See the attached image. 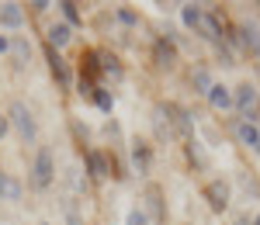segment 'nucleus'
<instances>
[{"mask_svg":"<svg viewBox=\"0 0 260 225\" xmlns=\"http://www.w3.org/2000/svg\"><path fill=\"white\" fill-rule=\"evenodd\" d=\"M11 125L18 128V135L24 139V142H31L35 132H39V128H35V115L28 111V104H21V101L11 104Z\"/></svg>","mask_w":260,"mask_h":225,"instance_id":"1","label":"nucleus"},{"mask_svg":"<svg viewBox=\"0 0 260 225\" xmlns=\"http://www.w3.org/2000/svg\"><path fill=\"white\" fill-rule=\"evenodd\" d=\"M52 177H56V163H52V153L49 149H39V156H35V166H31V184L45 191V187L52 184Z\"/></svg>","mask_w":260,"mask_h":225,"instance_id":"2","label":"nucleus"},{"mask_svg":"<svg viewBox=\"0 0 260 225\" xmlns=\"http://www.w3.org/2000/svg\"><path fill=\"white\" fill-rule=\"evenodd\" d=\"M163 115H167V122H170V132H174V139L180 135H191V115L177 107V104H163Z\"/></svg>","mask_w":260,"mask_h":225,"instance_id":"3","label":"nucleus"},{"mask_svg":"<svg viewBox=\"0 0 260 225\" xmlns=\"http://www.w3.org/2000/svg\"><path fill=\"white\" fill-rule=\"evenodd\" d=\"M128 156H132V170L136 173H149V166H153V149L146 139H132V149H128Z\"/></svg>","mask_w":260,"mask_h":225,"instance_id":"4","label":"nucleus"},{"mask_svg":"<svg viewBox=\"0 0 260 225\" xmlns=\"http://www.w3.org/2000/svg\"><path fill=\"white\" fill-rule=\"evenodd\" d=\"M205 201H208L212 211H225V205H229V184L225 180H212L205 187Z\"/></svg>","mask_w":260,"mask_h":225,"instance_id":"5","label":"nucleus"},{"mask_svg":"<svg viewBox=\"0 0 260 225\" xmlns=\"http://www.w3.org/2000/svg\"><path fill=\"white\" fill-rule=\"evenodd\" d=\"M233 104L240 107L243 115H246V122H250V118H253V107H260V104H257V90H253L250 83L236 87V94H233Z\"/></svg>","mask_w":260,"mask_h":225,"instance_id":"6","label":"nucleus"},{"mask_svg":"<svg viewBox=\"0 0 260 225\" xmlns=\"http://www.w3.org/2000/svg\"><path fill=\"white\" fill-rule=\"evenodd\" d=\"M198 31L201 39H208V42H219L222 39V21L215 18V14H208V11H201V18H198Z\"/></svg>","mask_w":260,"mask_h":225,"instance_id":"7","label":"nucleus"},{"mask_svg":"<svg viewBox=\"0 0 260 225\" xmlns=\"http://www.w3.org/2000/svg\"><path fill=\"white\" fill-rule=\"evenodd\" d=\"M236 139H240V145L257 149V153H260V128L253 122H240V125H236Z\"/></svg>","mask_w":260,"mask_h":225,"instance_id":"8","label":"nucleus"},{"mask_svg":"<svg viewBox=\"0 0 260 225\" xmlns=\"http://www.w3.org/2000/svg\"><path fill=\"white\" fill-rule=\"evenodd\" d=\"M153 59H156V66H160V69H174V66H177V49H174L170 42H156Z\"/></svg>","mask_w":260,"mask_h":225,"instance_id":"9","label":"nucleus"},{"mask_svg":"<svg viewBox=\"0 0 260 225\" xmlns=\"http://www.w3.org/2000/svg\"><path fill=\"white\" fill-rule=\"evenodd\" d=\"M208 104H212L215 111H229V107H233V90L222 87V83H212V90H208Z\"/></svg>","mask_w":260,"mask_h":225,"instance_id":"10","label":"nucleus"},{"mask_svg":"<svg viewBox=\"0 0 260 225\" xmlns=\"http://www.w3.org/2000/svg\"><path fill=\"white\" fill-rule=\"evenodd\" d=\"M240 45L260 59V31H257V24H240Z\"/></svg>","mask_w":260,"mask_h":225,"instance_id":"11","label":"nucleus"},{"mask_svg":"<svg viewBox=\"0 0 260 225\" xmlns=\"http://www.w3.org/2000/svg\"><path fill=\"white\" fill-rule=\"evenodd\" d=\"M45 56H49V66H52V77L62 83V87H70V66H66V59H59V52L49 45L45 49Z\"/></svg>","mask_w":260,"mask_h":225,"instance_id":"12","label":"nucleus"},{"mask_svg":"<svg viewBox=\"0 0 260 225\" xmlns=\"http://www.w3.org/2000/svg\"><path fill=\"white\" fill-rule=\"evenodd\" d=\"M87 170H90V177H108V173H111V163H108V156H104V153H98V149H90V153H87Z\"/></svg>","mask_w":260,"mask_h":225,"instance_id":"13","label":"nucleus"},{"mask_svg":"<svg viewBox=\"0 0 260 225\" xmlns=\"http://www.w3.org/2000/svg\"><path fill=\"white\" fill-rule=\"evenodd\" d=\"M0 24H4V28H21V24H24L21 4H4V7H0Z\"/></svg>","mask_w":260,"mask_h":225,"instance_id":"14","label":"nucleus"},{"mask_svg":"<svg viewBox=\"0 0 260 225\" xmlns=\"http://www.w3.org/2000/svg\"><path fill=\"white\" fill-rule=\"evenodd\" d=\"M146 215H149V222H153V218H163L160 187H156V184H149V187H146Z\"/></svg>","mask_w":260,"mask_h":225,"instance_id":"15","label":"nucleus"},{"mask_svg":"<svg viewBox=\"0 0 260 225\" xmlns=\"http://www.w3.org/2000/svg\"><path fill=\"white\" fill-rule=\"evenodd\" d=\"M0 198L4 201H21V184L7 173H0Z\"/></svg>","mask_w":260,"mask_h":225,"instance_id":"16","label":"nucleus"},{"mask_svg":"<svg viewBox=\"0 0 260 225\" xmlns=\"http://www.w3.org/2000/svg\"><path fill=\"white\" fill-rule=\"evenodd\" d=\"M70 39H73V28H70V24H52V28H49V45H52V49L66 45Z\"/></svg>","mask_w":260,"mask_h":225,"instance_id":"17","label":"nucleus"},{"mask_svg":"<svg viewBox=\"0 0 260 225\" xmlns=\"http://www.w3.org/2000/svg\"><path fill=\"white\" fill-rule=\"evenodd\" d=\"M11 56H14L18 66H28V59H31V45H28V39H14L11 42Z\"/></svg>","mask_w":260,"mask_h":225,"instance_id":"18","label":"nucleus"},{"mask_svg":"<svg viewBox=\"0 0 260 225\" xmlns=\"http://www.w3.org/2000/svg\"><path fill=\"white\" fill-rule=\"evenodd\" d=\"M191 83H194V90H198V94L208 97V90H212V73H208L205 66H198V69L191 73Z\"/></svg>","mask_w":260,"mask_h":225,"instance_id":"19","label":"nucleus"},{"mask_svg":"<svg viewBox=\"0 0 260 225\" xmlns=\"http://www.w3.org/2000/svg\"><path fill=\"white\" fill-rule=\"evenodd\" d=\"M153 125H156V135H160V139H174L170 122H167V115H163V104H156V111H153Z\"/></svg>","mask_w":260,"mask_h":225,"instance_id":"20","label":"nucleus"},{"mask_svg":"<svg viewBox=\"0 0 260 225\" xmlns=\"http://www.w3.org/2000/svg\"><path fill=\"white\" fill-rule=\"evenodd\" d=\"M98 66L104 69V73H111V77H121V66L115 56H108V52H98Z\"/></svg>","mask_w":260,"mask_h":225,"instance_id":"21","label":"nucleus"},{"mask_svg":"<svg viewBox=\"0 0 260 225\" xmlns=\"http://www.w3.org/2000/svg\"><path fill=\"white\" fill-rule=\"evenodd\" d=\"M198 18H201V7H194V4H184V7H180V21H184L187 28H198Z\"/></svg>","mask_w":260,"mask_h":225,"instance_id":"22","label":"nucleus"},{"mask_svg":"<svg viewBox=\"0 0 260 225\" xmlns=\"http://www.w3.org/2000/svg\"><path fill=\"white\" fill-rule=\"evenodd\" d=\"M94 101H98V107H101V111H108V115L115 111V97H111L108 90H94Z\"/></svg>","mask_w":260,"mask_h":225,"instance_id":"23","label":"nucleus"},{"mask_svg":"<svg viewBox=\"0 0 260 225\" xmlns=\"http://www.w3.org/2000/svg\"><path fill=\"white\" fill-rule=\"evenodd\" d=\"M80 62H83V73H87V77H98V73H101V66H98V52H87Z\"/></svg>","mask_w":260,"mask_h":225,"instance_id":"24","label":"nucleus"},{"mask_svg":"<svg viewBox=\"0 0 260 225\" xmlns=\"http://www.w3.org/2000/svg\"><path fill=\"white\" fill-rule=\"evenodd\" d=\"M125 225H149V215H146L142 208H132V211L125 215Z\"/></svg>","mask_w":260,"mask_h":225,"instance_id":"25","label":"nucleus"},{"mask_svg":"<svg viewBox=\"0 0 260 225\" xmlns=\"http://www.w3.org/2000/svg\"><path fill=\"white\" fill-rule=\"evenodd\" d=\"M59 11L66 14L70 24H80V11H77V4H70V0H66V4H59Z\"/></svg>","mask_w":260,"mask_h":225,"instance_id":"26","label":"nucleus"},{"mask_svg":"<svg viewBox=\"0 0 260 225\" xmlns=\"http://www.w3.org/2000/svg\"><path fill=\"white\" fill-rule=\"evenodd\" d=\"M7 128H11V118H4V115H0V139L7 135Z\"/></svg>","mask_w":260,"mask_h":225,"instance_id":"27","label":"nucleus"},{"mask_svg":"<svg viewBox=\"0 0 260 225\" xmlns=\"http://www.w3.org/2000/svg\"><path fill=\"white\" fill-rule=\"evenodd\" d=\"M7 49H11V42H7V39H4V35H0V56H4Z\"/></svg>","mask_w":260,"mask_h":225,"instance_id":"28","label":"nucleus"},{"mask_svg":"<svg viewBox=\"0 0 260 225\" xmlns=\"http://www.w3.org/2000/svg\"><path fill=\"white\" fill-rule=\"evenodd\" d=\"M253 225H260V215H257V218H253Z\"/></svg>","mask_w":260,"mask_h":225,"instance_id":"29","label":"nucleus"},{"mask_svg":"<svg viewBox=\"0 0 260 225\" xmlns=\"http://www.w3.org/2000/svg\"><path fill=\"white\" fill-rule=\"evenodd\" d=\"M45 225H52V222H45Z\"/></svg>","mask_w":260,"mask_h":225,"instance_id":"30","label":"nucleus"}]
</instances>
